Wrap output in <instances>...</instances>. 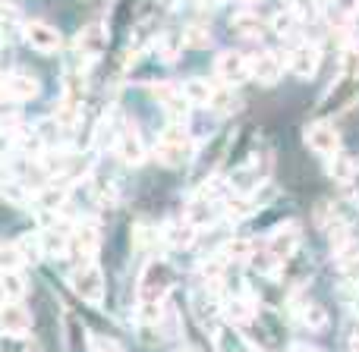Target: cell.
Instances as JSON below:
<instances>
[{
  "label": "cell",
  "mask_w": 359,
  "mask_h": 352,
  "mask_svg": "<svg viewBox=\"0 0 359 352\" xmlns=\"http://www.w3.org/2000/svg\"><path fill=\"white\" fill-rule=\"evenodd\" d=\"M98 252V230L95 223H79L73 227V236H69V258H76V265H88L92 255Z\"/></svg>",
  "instance_id": "7"
},
{
  "label": "cell",
  "mask_w": 359,
  "mask_h": 352,
  "mask_svg": "<svg viewBox=\"0 0 359 352\" xmlns=\"http://www.w3.org/2000/svg\"><path fill=\"white\" fill-rule=\"evenodd\" d=\"M164 242L170 248H189L196 242V227L189 220H174L168 230H164Z\"/></svg>",
  "instance_id": "21"
},
{
  "label": "cell",
  "mask_w": 359,
  "mask_h": 352,
  "mask_svg": "<svg viewBox=\"0 0 359 352\" xmlns=\"http://www.w3.org/2000/svg\"><path fill=\"white\" fill-rule=\"evenodd\" d=\"M337 267H341V277L347 280L350 286H359V248H356V242H350L347 248L337 252Z\"/></svg>",
  "instance_id": "20"
},
{
  "label": "cell",
  "mask_w": 359,
  "mask_h": 352,
  "mask_svg": "<svg viewBox=\"0 0 359 352\" xmlns=\"http://www.w3.org/2000/svg\"><path fill=\"white\" fill-rule=\"evenodd\" d=\"M240 3H246V6H252V3H262V0H240Z\"/></svg>",
  "instance_id": "43"
},
{
  "label": "cell",
  "mask_w": 359,
  "mask_h": 352,
  "mask_svg": "<svg viewBox=\"0 0 359 352\" xmlns=\"http://www.w3.org/2000/svg\"><path fill=\"white\" fill-rule=\"evenodd\" d=\"M318 63H322V50L312 41H297L293 50L287 54V66L297 79H312L318 73Z\"/></svg>",
  "instance_id": "4"
},
{
  "label": "cell",
  "mask_w": 359,
  "mask_h": 352,
  "mask_svg": "<svg viewBox=\"0 0 359 352\" xmlns=\"http://www.w3.org/2000/svg\"><path fill=\"white\" fill-rule=\"evenodd\" d=\"M183 352H196V349H183Z\"/></svg>",
  "instance_id": "44"
},
{
  "label": "cell",
  "mask_w": 359,
  "mask_h": 352,
  "mask_svg": "<svg viewBox=\"0 0 359 352\" xmlns=\"http://www.w3.org/2000/svg\"><path fill=\"white\" fill-rule=\"evenodd\" d=\"M211 107H215V113H233L236 107H240V101H236L233 85H221V88H215V98H211Z\"/></svg>",
  "instance_id": "30"
},
{
  "label": "cell",
  "mask_w": 359,
  "mask_h": 352,
  "mask_svg": "<svg viewBox=\"0 0 359 352\" xmlns=\"http://www.w3.org/2000/svg\"><path fill=\"white\" fill-rule=\"evenodd\" d=\"M0 352H38L35 340L25 337H16V334H0Z\"/></svg>",
  "instance_id": "34"
},
{
  "label": "cell",
  "mask_w": 359,
  "mask_h": 352,
  "mask_svg": "<svg viewBox=\"0 0 359 352\" xmlns=\"http://www.w3.org/2000/svg\"><path fill=\"white\" fill-rule=\"evenodd\" d=\"M299 239H303V230H299L297 220L280 223V227L268 236V252H271L278 261H284V258H290V255L299 248Z\"/></svg>",
  "instance_id": "9"
},
{
  "label": "cell",
  "mask_w": 359,
  "mask_h": 352,
  "mask_svg": "<svg viewBox=\"0 0 359 352\" xmlns=\"http://www.w3.org/2000/svg\"><path fill=\"white\" fill-rule=\"evenodd\" d=\"M88 352H123L117 340H111V337H88Z\"/></svg>",
  "instance_id": "38"
},
{
  "label": "cell",
  "mask_w": 359,
  "mask_h": 352,
  "mask_svg": "<svg viewBox=\"0 0 359 352\" xmlns=\"http://www.w3.org/2000/svg\"><path fill=\"white\" fill-rule=\"evenodd\" d=\"M186 220H189L196 230H205L211 220H215V202H208V198L196 195V198L189 202V208H186Z\"/></svg>",
  "instance_id": "19"
},
{
  "label": "cell",
  "mask_w": 359,
  "mask_h": 352,
  "mask_svg": "<svg viewBox=\"0 0 359 352\" xmlns=\"http://www.w3.org/2000/svg\"><path fill=\"white\" fill-rule=\"evenodd\" d=\"M297 315H299V321H303V328L306 330H325L328 328V311H325V305L322 302H303L297 309Z\"/></svg>",
  "instance_id": "22"
},
{
  "label": "cell",
  "mask_w": 359,
  "mask_h": 352,
  "mask_svg": "<svg viewBox=\"0 0 359 352\" xmlns=\"http://www.w3.org/2000/svg\"><path fill=\"white\" fill-rule=\"evenodd\" d=\"M224 311H227V318L236 324L252 321V302H249V299H227V302H224Z\"/></svg>",
  "instance_id": "31"
},
{
  "label": "cell",
  "mask_w": 359,
  "mask_h": 352,
  "mask_svg": "<svg viewBox=\"0 0 359 352\" xmlns=\"http://www.w3.org/2000/svg\"><path fill=\"white\" fill-rule=\"evenodd\" d=\"M0 92L10 101H32L41 92V85H38V79L32 73H10L4 79V85H0Z\"/></svg>",
  "instance_id": "12"
},
{
  "label": "cell",
  "mask_w": 359,
  "mask_h": 352,
  "mask_svg": "<svg viewBox=\"0 0 359 352\" xmlns=\"http://www.w3.org/2000/svg\"><path fill=\"white\" fill-rule=\"evenodd\" d=\"M158 98H161V107L168 111V117L174 120V123H183V120L189 117L192 104L183 98V92H174V88H158Z\"/></svg>",
  "instance_id": "17"
},
{
  "label": "cell",
  "mask_w": 359,
  "mask_h": 352,
  "mask_svg": "<svg viewBox=\"0 0 359 352\" xmlns=\"http://www.w3.org/2000/svg\"><path fill=\"white\" fill-rule=\"evenodd\" d=\"M22 35H25V41H29V48H35L38 54H57V50H60V35H57V29L41 22V19L25 22Z\"/></svg>",
  "instance_id": "8"
},
{
  "label": "cell",
  "mask_w": 359,
  "mask_h": 352,
  "mask_svg": "<svg viewBox=\"0 0 359 352\" xmlns=\"http://www.w3.org/2000/svg\"><path fill=\"white\" fill-rule=\"evenodd\" d=\"M215 73L221 76L224 85H240L249 79V57L240 50H221L215 57Z\"/></svg>",
  "instance_id": "5"
},
{
  "label": "cell",
  "mask_w": 359,
  "mask_h": 352,
  "mask_svg": "<svg viewBox=\"0 0 359 352\" xmlns=\"http://www.w3.org/2000/svg\"><path fill=\"white\" fill-rule=\"evenodd\" d=\"M271 29L280 38H293L299 31V13L297 10H280L271 16Z\"/></svg>",
  "instance_id": "26"
},
{
  "label": "cell",
  "mask_w": 359,
  "mask_h": 352,
  "mask_svg": "<svg viewBox=\"0 0 359 352\" xmlns=\"http://www.w3.org/2000/svg\"><path fill=\"white\" fill-rule=\"evenodd\" d=\"M196 318H198V324H202L205 330H211V334H217V328H215V321H217L215 293H211V296H205V299H198V302H196Z\"/></svg>",
  "instance_id": "28"
},
{
  "label": "cell",
  "mask_w": 359,
  "mask_h": 352,
  "mask_svg": "<svg viewBox=\"0 0 359 352\" xmlns=\"http://www.w3.org/2000/svg\"><path fill=\"white\" fill-rule=\"evenodd\" d=\"M334 10L341 13V19L359 16V0H334Z\"/></svg>",
  "instance_id": "39"
},
{
  "label": "cell",
  "mask_w": 359,
  "mask_h": 352,
  "mask_svg": "<svg viewBox=\"0 0 359 352\" xmlns=\"http://www.w3.org/2000/svg\"><path fill=\"white\" fill-rule=\"evenodd\" d=\"M16 246H19V252H22L25 261H38L44 255L41 236H38V233H29V236H22V239H16Z\"/></svg>",
  "instance_id": "36"
},
{
  "label": "cell",
  "mask_w": 359,
  "mask_h": 352,
  "mask_svg": "<svg viewBox=\"0 0 359 352\" xmlns=\"http://www.w3.org/2000/svg\"><path fill=\"white\" fill-rule=\"evenodd\" d=\"M230 25H233L236 35H240V38H249V41H255V38L265 35V22H262L255 13H249V10H246V13H236Z\"/></svg>",
  "instance_id": "23"
},
{
  "label": "cell",
  "mask_w": 359,
  "mask_h": 352,
  "mask_svg": "<svg viewBox=\"0 0 359 352\" xmlns=\"http://www.w3.org/2000/svg\"><path fill=\"white\" fill-rule=\"evenodd\" d=\"M341 73L359 79V48H344V54H341Z\"/></svg>",
  "instance_id": "37"
},
{
  "label": "cell",
  "mask_w": 359,
  "mask_h": 352,
  "mask_svg": "<svg viewBox=\"0 0 359 352\" xmlns=\"http://www.w3.org/2000/svg\"><path fill=\"white\" fill-rule=\"evenodd\" d=\"M69 236H73V230L67 227V223H50L48 230L41 233V246H44V255H67L69 252Z\"/></svg>",
  "instance_id": "16"
},
{
  "label": "cell",
  "mask_w": 359,
  "mask_h": 352,
  "mask_svg": "<svg viewBox=\"0 0 359 352\" xmlns=\"http://www.w3.org/2000/svg\"><path fill=\"white\" fill-rule=\"evenodd\" d=\"M117 155H120V161L123 164H142L145 161V142H142V136H139V129H133V126L120 129Z\"/></svg>",
  "instance_id": "14"
},
{
  "label": "cell",
  "mask_w": 359,
  "mask_h": 352,
  "mask_svg": "<svg viewBox=\"0 0 359 352\" xmlns=\"http://www.w3.org/2000/svg\"><path fill=\"white\" fill-rule=\"evenodd\" d=\"M32 328V315L25 311V305L19 302H4L0 305V334H16L25 337Z\"/></svg>",
  "instance_id": "11"
},
{
  "label": "cell",
  "mask_w": 359,
  "mask_h": 352,
  "mask_svg": "<svg viewBox=\"0 0 359 352\" xmlns=\"http://www.w3.org/2000/svg\"><path fill=\"white\" fill-rule=\"evenodd\" d=\"M290 352H318V349H312V346H297V349H290Z\"/></svg>",
  "instance_id": "40"
},
{
  "label": "cell",
  "mask_w": 359,
  "mask_h": 352,
  "mask_svg": "<svg viewBox=\"0 0 359 352\" xmlns=\"http://www.w3.org/2000/svg\"><path fill=\"white\" fill-rule=\"evenodd\" d=\"M224 265H227V258H208L202 267H198V274H202V280H205V286H208L211 293H221V286H224Z\"/></svg>",
  "instance_id": "25"
},
{
  "label": "cell",
  "mask_w": 359,
  "mask_h": 352,
  "mask_svg": "<svg viewBox=\"0 0 359 352\" xmlns=\"http://www.w3.org/2000/svg\"><path fill=\"white\" fill-rule=\"evenodd\" d=\"M170 286H174V267L161 258L149 261L139 280V302H164Z\"/></svg>",
  "instance_id": "1"
},
{
  "label": "cell",
  "mask_w": 359,
  "mask_h": 352,
  "mask_svg": "<svg viewBox=\"0 0 359 352\" xmlns=\"http://www.w3.org/2000/svg\"><path fill=\"white\" fill-rule=\"evenodd\" d=\"M0 296L4 302H19L25 296V277L19 271H0Z\"/></svg>",
  "instance_id": "24"
},
{
  "label": "cell",
  "mask_w": 359,
  "mask_h": 352,
  "mask_svg": "<svg viewBox=\"0 0 359 352\" xmlns=\"http://www.w3.org/2000/svg\"><path fill=\"white\" fill-rule=\"evenodd\" d=\"M158 161L164 164V167H183V164L192 161V139L186 136L180 126L174 129H168L161 139H158Z\"/></svg>",
  "instance_id": "3"
},
{
  "label": "cell",
  "mask_w": 359,
  "mask_h": 352,
  "mask_svg": "<svg viewBox=\"0 0 359 352\" xmlns=\"http://www.w3.org/2000/svg\"><path fill=\"white\" fill-rule=\"evenodd\" d=\"M69 283H73L76 296H79L82 302H88V305H101V302H104L107 283H104V274H101V267L95 265V261H88V265H76Z\"/></svg>",
  "instance_id": "2"
},
{
  "label": "cell",
  "mask_w": 359,
  "mask_h": 352,
  "mask_svg": "<svg viewBox=\"0 0 359 352\" xmlns=\"http://www.w3.org/2000/svg\"><path fill=\"white\" fill-rule=\"evenodd\" d=\"M202 3H205V6H217V3H221V0H202Z\"/></svg>",
  "instance_id": "42"
},
{
  "label": "cell",
  "mask_w": 359,
  "mask_h": 352,
  "mask_svg": "<svg viewBox=\"0 0 359 352\" xmlns=\"http://www.w3.org/2000/svg\"><path fill=\"white\" fill-rule=\"evenodd\" d=\"M224 211H227V217H249L255 211V202L249 195H233V198H227V202H224Z\"/></svg>",
  "instance_id": "35"
},
{
  "label": "cell",
  "mask_w": 359,
  "mask_h": 352,
  "mask_svg": "<svg viewBox=\"0 0 359 352\" xmlns=\"http://www.w3.org/2000/svg\"><path fill=\"white\" fill-rule=\"evenodd\" d=\"M306 145H309V151H316V155L322 157H334L337 148H341V136H337V129L331 123H309L306 126Z\"/></svg>",
  "instance_id": "6"
},
{
  "label": "cell",
  "mask_w": 359,
  "mask_h": 352,
  "mask_svg": "<svg viewBox=\"0 0 359 352\" xmlns=\"http://www.w3.org/2000/svg\"><path fill=\"white\" fill-rule=\"evenodd\" d=\"M76 50L82 57H101L107 50V29L104 22H88L86 29L76 35Z\"/></svg>",
  "instance_id": "10"
},
{
  "label": "cell",
  "mask_w": 359,
  "mask_h": 352,
  "mask_svg": "<svg viewBox=\"0 0 359 352\" xmlns=\"http://www.w3.org/2000/svg\"><path fill=\"white\" fill-rule=\"evenodd\" d=\"M22 252L16 242H0V271H19L22 267Z\"/></svg>",
  "instance_id": "33"
},
{
  "label": "cell",
  "mask_w": 359,
  "mask_h": 352,
  "mask_svg": "<svg viewBox=\"0 0 359 352\" xmlns=\"http://www.w3.org/2000/svg\"><path fill=\"white\" fill-rule=\"evenodd\" d=\"M252 252H255V242L252 239H230L227 246H224V258H227V261H243V265H249Z\"/></svg>",
  "instance_id": "29"
},
{
  "label": "cell",
  "mask_w": 359,
  "mask_h": 352,
  "mask_svg": "<svg viewBox=\"0 0 359 352\" xmlns=\"http://www.w3.org/2000/svg\"><path fill=\"white\" fill-rule=\"evenodd\" d=\"M183 41H186V48L189 50H202V48H208L211 35H208V29H205L202 22H192V25H186Z\"/></svg>",
  "instance_id": "32"
},
{
  "label": "cell",
  "mask_w": 359,
  "mask_h": 352,
  "mask_svg": "<svg viewBox=\"0 0 359 352\" xmlns=\"http://www.w3.org/2000/svg\"><path fill=\"white\" fill-rule=\"evenodd\" d=\"M35 204H38V211H44V214H50V217L60 214L63 204H67V185H60V183L41 185L35 195Z\"/></svg>",
  "instance_id": "15"
},
{
  "label": "cell",
  "mask_w": 359,
  "mask_h": 352,
  "mask_svg": "<svg viewBox=\"0 0 359 352\" xmlns=\"http://www.w3.org/2000/svg\"><path fill=\"white\" fill-rule=\"evenodd\" d=\"M328 174H331V179H337V183H350V179L356 176V164L350 161L347 155L337 151L334 157H328Z\"/></svg>",
  "instance_id": "27"
},
{
  "label": "cell",
  "mask_w": 359,
  "mask_h": 352,
  "mask_svg": "<svg viewBox=\"0 0 359 352\" xmlns=\"http://www.w3.org/2000/svg\"><path fill=\"white\" fill-rule=\"evenodd\" d=\"M249 79L262 82V85H274L280 79V60L271 50H262V54L249 57Z\"/></svg>",
  "instance_id": "13"
},
{
  "label": "cell",
  "mask_w": 359,
  "mask_h": 352,
  "mask_svg": "<svg viewBox=\"0 0 359 352\" xmlns=\"http://www.w3.org/2000/svg\"><path fill=\"white\" fill-rule=\"evenodd\" d=\"M350 352H359V340H356V337L350 340Z\"/></svg>",
  "instance_id": "41"
},
{
  "label": "cell",
  "mask_w": 359,
  "mask_h": 352,
  "mask_svg": "<svg viewBox=\"0 0 359 352\" xmlns=\"http://www.w3.org/2000/svg\"><path fill=\"white\" fill-rule=\"evenodd\" d=\"M183 98L189 101L192 107H211V98H215V85L211 82H205V79H189V82H183Z\"/></svg>",
  "instance_id": "18"
}]
</instances>
